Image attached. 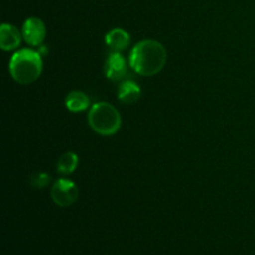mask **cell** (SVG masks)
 I'll return each mask as SVG.
<instances>
[{
    "mask_svg": "<svg viewBox=\"0 0 255 255\" xmlns=\"http://www.w3.org/2000/svg\"><path fill=\"white\" fill-rule=\"evenodd\" d=\"M79 164V157L74 152L64 153L57 161V172L61 174H71Z\"/></svg>",
    "mask_w": 255,
    "mask_h": 255,
    "instance_id": "obj_11",
    "label": "cell"
},
{
    "mask_svg": "<svg viewBox=\"0 0 255 255\" xmlns=\"http://www.w3.org/2000/svg\"><path fill=\"white\" fill-rule=\"evenodd\" d=\"M46 36V27L39 17H29L22 25V37L30 46H41Z\"/></svg>",
    "mask_w": 255,
    "mask_h": 255,
    "instance_id": "obj_5",
    "label": "cell"
},
{
    "mask_svg": "<svg viewBox=\"0 0 255 255\" xmlns=\"http://www.w3.org/2000/svg\"><path fill=\"white\" fill-rule=\"evenodd\" d=\"M105 41L110 49L114 50V52H120L129 45V34L124 29L116 27L107 32L105 36Z\"/></svg>",
    "mask_w": 255,
    "mask_h": 255,
    "instance_id": "obj_8",
    "label": "cell"
},
{
    "mask_svg": "<svg viewBox=\"0 0 255 255\" xmlns=\"http://www.w3.org/2000/svg\"><path fill=\"white\" fill-rule=\"evenodd\" d=\"M50 183V176L45 172H40V173L34 174V176L30 178V184H31L34 188H45L47 184Z\"/></svg>",
    "mask_w": 255,
    "mask_h": 255,
    "instance_id": "obj_12",
    "label": "cell"
},
{
    "mask_svg": "<svg viewBox=\"0 0 255 255\" xmlns=\"http://www.w3.org/2000/svg\"><path fill=\"white\" fill-rule=\"evenodd\" d=\"M65 105H66L69 111L80 112L85 111L89 107L90 100L85 92L75 90V91H71L67 95L66 100H65Z\"/></svg>",
    "mask_w": 255,
    "mask_h": 255,
    "instance_id": "obj_10",
    "label": "cell"
},
{
    "mask_svg": "<svg viewBox=\"0 0 255 255\" xmlns=\"http://www.w3.org/2000/svg\"><path fill=\"white\" fill-rule=\"evenodd\" d=\"M51 198L56 206L62 207H70L77 201L79 198V188L76 184L70 179H57L51 187Z\"/></svg>",
    "mask_w": 255,
    "mask_h": 255,
    "instance_id": "obj_4",
    "label": "cell"
},
{
    "mask_svg": "<svg viewBox=\"0 0 255 255\" xmlns=\"http://www.w3.org/2000/svg\"><path fill=\"white\" fill-rule=\"evenodd\" d=\"M127 74V64L120 52H112L105 62V75L111 81H120Z\"/></svg>",
    "mask_w": 255,
    "mask_h": 255,
    "instance_id": "obj_6",
    "label": "cell"
},
{
    "mask_svg": "<svg viewBox=\"0 0 255 255\" xmlns=\"http://www.w3.org/2000/svg\"><path fill=\"white\" fill-rule=\"evenodd\" d=\"M22 35L14 25L2 24L0 27V47L4 51L16 50L21 44Z\"/></svg>",
    "mask_w": 255,
    "mask_h": 255,
    "instance_id": "obj_7",
    "label": "cell"
},
{
    "mask_svg": "<svg viewBox=\"0 0 255 255\" xmlns=\"http://www.w3.org/2000/svg\"><path fill=\"white\" fill-rule=\"evenodd\" d=\"M90 127L101 136H114L121 128L122 119L119 110L109 102L92 105L87 116Z\"/></svg>",
    "mask_w": 255,
    "mask_h": 255,
    "instance_id": "obj_3",
    "label": "cell"
},
{
    "mask_svg": "<svg viewBox=\"0 0 255 255\" xmlns=\"http://www.w3.org/2000/svg\"><path fill=\"white\" fill-rule=\"evenodd\" d=\"M117 97L124 104H134L141 97V89L134 81L126 80L120 84L119 90H117Z\"/></svg>",
    "mask_w": 255,
    "mask_h": 255,
    "instance_id": "obj_9",
    "label": "cell"
},
{
    "mask_svg": "<svg viewBox=\"0 0 255 255\" xmlns=\"http://www.w3.org/2000/svg\"><path fill=\"white\" fill-rule=\"evenodd\" d=\"M167 62V51L156 40H142L129 55V65L141 76H153L162 71Z\"/></svg>",
    "mask_w": 255,
    "mask_h": 255,
    "instance_id": "obj_1",
    "label": "cell"
},
{
    "mask_svg": "<svg viewBox=\"0 0 255 255\" xmlns=\"http://www.w3.org/2000/svg\"><path fill=\"white\" fill-rule=\"evenodd\" d=\"M9 71L12 79L19 84H32L42 72L41 55L30 49L19 50L10 60Z\"/></svg>",
    "mask_w": 255,
    "mask_h": 255,
    "instance_id": "obj_2",
    "label": "cell"
}]
</instances>
